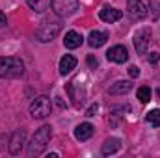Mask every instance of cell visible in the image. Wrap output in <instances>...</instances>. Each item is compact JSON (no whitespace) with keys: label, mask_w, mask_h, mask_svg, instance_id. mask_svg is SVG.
<instances>
[{"label":"cell","mask_w":160,"mask_h":158,"mask_svg":"<svg viewBox=\"0 0 160 158\" xmlns=\"http://www.w3.org/2000/svg\"><path fill=\"white\" fill-rule=\"evenodd\" d=\"M97 110H99V104L95 102V104H91V106L88 108V112H86V116H88V117H93V116L97 114Z\"/></svg>","instance_id":"cell-21"},{"label":"cell","mask_w":160,"mask_h":158,"mask_svg":"<svg viewBox=\"0 0 160 158\" xmlns=\"http://www.w3.org/2000/svg\"><path fill=\"white\" fill-rule=\"evenodd\" d=\"M132 89V84L127 82V80H119L116 82L114 86H110V95H125Z\"/></svg>","instance_id":"cell-16"},{"label":"cell","mask_w":160,"mask_h":158,"mask_svg":"<svg viewBox=\"0 0 160 158\" xmlns=\"http://www.w3.org/2000/svg\"><path fill=\"white\" fill-rule=\"evenodd\" d=\"M149 9H151V15L155 19H158L160 17V0H151L149 2Z\"/></svg>","instance_id":"cell-20"},{"label":"cell","mask_w":160,"mask_h":158,"mask_svg":"<svg viewBox=\"0 0 160 158\" xmlns=\"http://www.w3.org/2000/svg\"><path fill=\"white\" fill-rule=\"evenodd\" d=\"M149 37H151V32L145 28V30H140L136 36H134V48L138 54H145L147 52V47H149Z\"/></svg>","instance_id":"cell-8"},{"label":"cell","mask_w":160,"mask_h":158,"mask_svg":"<svg viewBox=\"0 0 160 158\" xmlns=\"http://www.w3.org/2000/svg\"><path fill=\"white\" fill-rule=\"evenodd\" d=\"M24 75V63L21 58L6 56L0 58V78H19Z\"/></svg>","instance_id":"cell-2"},{"label":"cell","mask_w":160,"mask_h":158,"mask_svg":"<svg viewBox=\"0 0 160 158\" xmlns=\"http://www.w3.org/2000/svg\"><path fill=\"white\" fill-rule=\"evenodd\" d=\"M157 93H158V97H160V89H158V91H157Z\"/></svg>","instance_id":"cell-26"},{"label":"cell","mask_w":160,"mask_h":158,"mask_svg":"<svg viewBox=\"0 0 160 158\" xmlns=\"http://www.w3.org/2000/svg\"><path fill=\"white\" fill-rule=\"evenodd\" d=\"M60 32H62V22L58 19H43L39 28L36 30V37L41 43H48V41L54 39Z\"/></svg>","instance_id":"cell-3"},{"label":"cell","mask_w":160,"mask_h":158,"mask_svg":"<svg viewBox=\"0 0 160 158\" xmlns=\"http://www.w3.org/2000/svg\"><path fill=\"white\" fill-rule=\"evenodd\" d=\"M108 39V34L106 32H99V30H93L91 34H89V37H88V45L91 47V48H99V47H102L104 43Z\"/></svg>","instance_id":"cell-12"},{"label":"cell","mask_w":160,"mask_h":158,"mask_svg":"<svg viewBox=\"0 0 160 158\" xmlns=\"http://www.w3.org/2000/svg\"><path fill=\"white\" fill-rule=\"evenodd\" d=\"M99 17H101V21H104V22H116V21H119L121 17H123V13H121L119 9H116V7L104 6V7L101 9Z\"/></svg>","instance_id":"cell-10"},{"label":"cell","mask_w":160,"mask_h":158,"mask_svg":"<svg viewBox=\"0 0 160 158\" xmlns=\"http://www.w3.org/2000/svg\"><path fill=\"white\" fill-rule=\"evenodd\" d=\"M158 60H160V54L158 52H151V56H149V63H158Z\"/></svg>","instance_id":"cell-24"},{"label":"cell","mask_w":160,"mask_h":158,"mask_svg":"<svg viewBox=\"0 0 160 158\" xmlns=\"http://www.w3.org/2000/svg\"><path fill=\"white\" fill-rule=\"evenodd\" d=\"M82 41H84V37L80 36L78 32L71 30V32H67V34H65V39H63V45H65L67 48H78L80 45H82Z\"/></svg>","instance_id":"cell-14"},{"label":"cell","mask_w":160,"mask_h":158,"mask_svg":"<svg viewBox=\"0 0 160 158\" xmlns=\"http://www.w3.org/2000/svg\"><path fill=\"white\" fill-rule=\"evenodd\" d=\"M121 149V140L118 138H108L104 143H102V155L108 156V155H114Z\"/></svg>","instance_id":"cell-15"},{"label":"cell","mask_w":160,"mask_h":158,"mask_svg":"<svg viewBox=\"0 0 160 158\" xmlns=\"http://www.w3.org/2000/svg\"><path fill=\"white\" fill-rule=\"evenodd\" d=\"M50 6L58 17H69L78 9V0H52Z\"/></svg>","instance_id":"cell-5"},{"label":"cell","mask_w":160,"mask_h":158,"mask_svg":"<svg viewBox=\"0 0 160 158\" xmlns=\"http://www.w3.org/2000/svg\"><path fill=\"white\" fill-rule=\"evenodd\" d=\"M138 99H140V102L142 104H147L149 101H151V87H147V86H142L140 89H138Z\"/></svg>","instance_id":"cell-18"},{"label":"cell","mask_w":160,"mask_h":158,"mask_svg":"<svg viewBox=\"0 0 160 158\" xmlns=\"http://www.w3.org/2000/svg\"><path fill=\"white\" fill-rule=\"evenodd\" d=\"M88 63H89V67H93V69H95V67L99 65V60H97L93 54H89V56H88Z\"/></svg>","instance_id":"cell-22"},{"label":"cell","mask_w":160,"mask_h":158,"mask_svg":"<svg viewBox=\"0 0 160 158\" xmlns=\"http://www.w3.org/2000/svg\"><path fill=\"white\" fill-rule=\"evenodd\" d=\"M50 136H52V128L48 125L38 128L34 138H32V141L28 143V156H39V155H43V151L47 149V145L50 141Z\"/></svg>","instance_id":"cell-1"},{"label":"cell","mask_w":160,"mask_h":158,"mask_svg":"<svg viewBox=\"0 0 160 158\" xmlns=\"http://www.w3.org/2000/svg\"><path fill=\"white\" fill-rule=\"evenodd\" d=\"M24 143H26V132L22 128L21 130H15L13 136H11V140H9V153L11 155H21Z\"/></svg>","instance_id":"cell-7"},{"label":"cell","mask_w":160,"mask_h":158,"mask_svg":"<svg viewBox=\"0 0 160 158\" xmlns=\"http://www.w3.org/2000/svg\"><path fill=\"white\" fill-rule=\"evenodd\" d=\"M75 67H77V58H75V56L65 54V56L60 60V75H69Z\"/></svg>","instance_id":"cell-13"},{"label":"cell","mask_w":160,"mask_h":158,"mask_svg":"<svg viewBox=\"0 0 160 158\" xmlns=\"http://www.w3.org/2000/svg\"><path fill=\"white\" fill-rule=\"evenodd\" d=\"M26 4L34 9V11H45V9H48L50 7V4H52V0H26Z\"/></svg>","instance_id":"cell-17"},{"label":"cell","mask_w":160,"mask_h":158,"mask_svg":"<svg viewBox=\"0 0 160 158\" xmlns=\"http://www.w3.org/2000/svg\"><path fill=\"white\" fill-rule=\"evenodd\" d=\"M147 121H149L151 125H155V126H160V108L151 110V112L147 114Z\"/></svg>","instance_id":"cell-19"},{"label":"cell","mask_w":160,"mask_h":158,"mask_svg":"<svg viewBox=\"0 0 160 158\" xmlns=\"http://www.w3.org/2000/svg\"><path fill=\"white\" fill-rule=\"evenodd\" d=\"M106 58L110 62H114V63H125L128 60V52H127V48L123 45H116L106 52Z\"/></svg>","instance_id":"cell-9"},{"label":"cell","mask_w":160,"mask_h":158,"mask_svg":"<svg viewBox=\"0 0 160 158\" xmlns=\"http://www.w3.org/2000/svg\"><path fill=\"white\" fill-rule=\"evenodd\" d=\"M128 75H130L132 78H136V77H140V69H138L136 65H130V67H128Z\"/></svg>","instance_id":"cell-23"},{"label":"cell","mask_w":160,"mask_h":158,"mask_svg":"<svg viewBox=\"0 0 160 158\" xmlns=\"http://www.w3.org/2000/svg\"><path fill=\"white\" fill-rule=\"evenodd\" d=\"M91 134H93V125H91V123H80L78 126L75 128V138H77L78 141L89 140Z\"/></svg>","instance_id":"cell-11"},{"label":"cell","mask_w":160,"mask_h":158,"mask_svg":"<svg viewBox=\"0 0 160 158\" xmlns=\"http://www.w3.org/2000/svg\"><path fill=\"white\" fill-rule=\"evenodd\" d=\"M127 13H128V17H130L132 21H142V19H145L147 9H145V6H143L142 0H128Z\"/></svg>","instance_id":"cell-6"},{"label":"cell","mask_w":160,"mask_h":158,"mask_svg":"<svg viewBox=\"0 0 160 158\" xmlns=\"http://www.w3.org/2000/svg\"><path fill=\"white\" fill-rule=\"evenodd\" d=\"M8 24V21H6V15L2 13V9H0V26H6Z\"/></svg>","instance_id":"cell-25"},{"label":"cell","mask_w":160,"mask_h":158,"mask_svg":"<svg viewBox=\"0 0 160 158\" xmlns=\"http://www.w3.org/2000/svg\"><path fill=\"white\" fill-rule=\"evenodd\" d=\"M52 112V104H50V99L48 97H38L32 104H30V116L34 119H45L50 116Z\"/></svg>","instance_id":"cell-4"}]
</instances>
